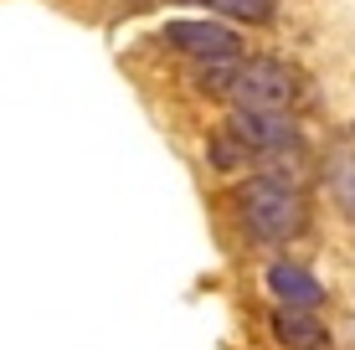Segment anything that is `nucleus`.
<instances>
[{"mask_svg": "<svg viewBox=\"0 0 355 350\" xmlns=\"http://www.w3.org/2000/svg\"><path fill=\"white\" fill-rule=\"evenodd\" d=\"M237 222L252 243L278 247L309 232V196L284 170H258L237 186Z\"/></svg>", "mask_w": 355, "mask_h": 350, "instance_id": "1", "label": "nucleus"}, {"mask_svg": "<svg viewBox=\"0 0 355 350\" xmlns=\"http://www.w3.org/2000/svg\"><path fill=\"white\" fill-rule=\"evenodd\" d=\"M299 88L304 82L288 62H278V57H242L227 98H232V108H242V114H293Z\"/></svg>", "mask_w": 355, "mask_h": 350, "instance_id": "2", "label": "nucleus"}, {"mask_svg": "<svg viewBox=\"0 0 355 350\" xmlns=\"http://www.w3.org/2000/svg\"><path fill=\"white\" fill-rule=\"evenodd\" d=\"M227 129L248 144L252 160H293V155H304V134L293 124V114H242V108H232Z\"/></svg>", "mask_w": 355, "mask_h": 350, "instance_id": "3", "label": "nucleus"}, {"mask_svg": "<svg viewBox=\"0 0 355 350\" xmlns=\"http://www.w3.org/2000/svg\"><path fill=\"white\" fill-rule=\"evenodd\" d=\"M160 42L186 52L191 62H211V57H242V36L222 26V21H165L160 26Z\"/></svg>", "mask_w": 355, "mask_h": 350, "instance_id": "4", "label": "nucleus"}, {"mask_svg": "<svg viewBox=\"0 0 355 350\" xmlns=\"http://www.w3.org/2000/svg\"><path fill=\"white\" fill-rule=\"evenodd\" d=\"M263 283H268V294H273L278 309H309V315H314V309H324V283L314 279L304 263H288V258L268 263Z\"/></svg>", "mask_w": 355, "mask_h": 350, "instance_id": "5", "label": "nucleus"}, {"mask_svg": "<svg viewBox=\"0 0 355 350\" xmlns=\"http://www.w3.org/2000/svg\"><path fill=\"white\" fill-rule=\"evenodd\" d=\"M273 340L284 350H324L329 330H324L320 315H309V309H278L273 315Z\"/></svg>", "mask_w": 355, "mask_h": 350, "instance_id": "6", "label": "nucleus"}, {"mask_svg": "<svg viewBox=\"0 0 355 350\" xmlns=\"http://www.w3.org/2000/svg\"><path fill=\"white\" fill-rule=\"evenodd\" d=\"M206 160H211V170H222V175H237V170H248V165H258L248 155V144H242L232 129H211V139H206Z\"/></svg>", "mask_w": 355, "mask_h": 350, "instance_id": "7", "label": "nucleus"}, {"mask_svg": "<svg viewBox=\"0 0 355 350\" xmlns=\"http://www.w3.org/2000/svg\"><path fill=\"white\" fill-rule=\"evenodd\" d=\"M237 62L242 57H211V62H196V88L201 93H216V98H227V88H232V78H237Z\"/></svg>", "mask_w": 355, "mask_h": 350, "instance_id": "8", "label": "nucleus"}, {"mask_svg": "<svg viewBox=\"0 0 355 350\" xmlns=\"http://www.w3.org/2000/svg\"><path fill=\"white\" fill-rule=\"evenodd\" d=\"M211 10H222L227 21H248V26H268L278 16V0H206Z\"/></svg>", "mask_w": 355, "mask_h": 350, "instance_id": "9", "label": "nucleus"}, {"mask_svg": "<svg viewBox=\"0 0 355 350\" xmlns=\"http://www.w3.org/2000/svg\"><path fill=\"white\" fill-rule=\"evenodd\" d=\"M329 191H335V201L355 216V165H340V170L329 175Z\"/></svg>", "mask_w": 355, "mask_h": 350, "instance_id": "10", "label": "nucleus"}, {"mask_svg": "<svg viewBox=\"0 0 355 350\" xmlns=\"http://www.w3.org/2000/svg\"><path fill=\"white\" fill-rule=\"evenodd\" d=\"M129 6H139V0H129Z\"/></svg>", "mask_w": 355, "mask_h": 350, "instance_id": "11", "label": "nucleus"}, {"mask_svg": "<svg viewBox=\"0 0 355 350\" xmlns=\"http://www.w3.org/2000/svg\"><path fill=\"white\" fill-rule=\"evenodd\" d=\"M324 350H329V345H324Z\"/></svg>", "mask_w": 355, "mask_h": 350, "instance_id": "12", "label": "nucleus"}]
</instances>
